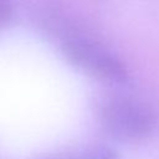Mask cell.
Segmentation results:
<instances>
[{"mask_svg": "<svg viewBox=\"0 0 159 159\" xmlns=\"http://www.w3.org/2000/svg\"><path fill=\"white\" fill-rule=\"evenodd\" d=\"M104 129L117 140L138 143L147 140L159 129V112L150 104L125 97L104 102L101 108Z\"/></svg>", "mask_w": 159, "mask_h": 159, "instance_id": "1", "label": "cell"}, {"mask_svg": "<svg viewBox=\"0 0 159 159\" xmlns=\"http://www.w3.org/2000/svg\"><path fill=\"white\" fill-rule=\"evenodd\" d=\"M61 50L65 57L82 72L109 83L128 82L129 72L124 62L98 41L75 32L62 39Z\"/></svg>", "mask_w": 159, "mask_h": 159, "instance_id": "2", "label": "cell"}, {"mask_svg": "<svg viewBox=\"0 0 159 159\" xmlns=\"http://www.w3.org/2000/svg\"><path fill=\"white\" fill-rule=\"evenodd\" d=\"M77 159H119L116 150L108 147H97L87 150Z\"/></svg>", "mask_w": 159, "mask_h": 159, "instance_id": "3", "label": "cell"}, {"mask_svg": "<svg viewBox=\"0 0 159 159\" xmlns=\"http://www.w3.org/2000/svg\"><path fill=\"white\" fill-rule=\"evenodd\" d=\"M14 6L11 0H0V27L5 26L12 16Z\"/></svg>", "mask_w": 159, "mask_h": 159, "instance_id": "4", "label": "cell"}]
</instances>
